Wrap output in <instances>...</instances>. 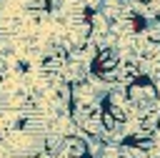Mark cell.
I'll return each instance as SVG.
<instances>
[{"instance_id":"obj_1","label":"cell","mask_w":160,"mask_h":158,"mask_svg":"<svg viewBox=\"0 0 160 158\" xmlns=\"http://www.w3.org/2000/svg\"><path fill=\"white\" fill-rule=\"evenodd\" d=\"M125 95H128L130 110L138 113V115H145V113L155 110V105L160 100V88H158V83H155L152 75L140 73L138 78H132L125 85Z\"/></svg>"}]
</instances>
